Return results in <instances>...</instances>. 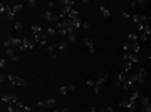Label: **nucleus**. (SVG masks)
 Wrapping results in <instances>:
<instances>
[{
  "instance_id": "473e14b6",
  "label": "nucleus",
  "mask_w": 151,
  "mask_h": 112,
  "mask_svg": "<svg viewBox=\"0 0 151 112\" xmlns=\"http://www.w3.org/2000/svg\"><path fill=\"white\" fill-rule=\"evenodd\" d=\"M121 17H123L124 20H131V15L128 12H124V10H121Z\"/></svg>"
},
{
  "instance_id": "1a4fd4ad",
  "label": "nucleus",
  "mask_w": 151,
  "mask_h": 112,
  "mask_svg": "<svg viewBox=\"0 0 151 112\" xmlns=\"http://www.w3.org/2000/svg\"><path fill=\"white\" fill-rule=\"evenodd\" d=\"M17 100H19V97H15V95H7V94L2 95V104H14Z\"/></svg>"
},
{
  "instance_id": "ea45409f",
  "label": "nucleus",
  "mask_w": 151,
  "mask_h": 112,
  "mask_svg": "<svg viewBox=\"0 0 151 112\" xmlns=\"http://www.w3.org/2000/svg\"><path fill=\"white\" fill-rule=\"evenodd\" d=\"M55 5H57V3H55V2H47V7H49V8H54Z\"/></svg>"
},
{
  "instance_id": "dca6fc26",
  "label": "nucleus",
  "mask_w": 151,
  "mask_h": 112,
  "mask_svg": "<svg viewBox=\"0 0 151 112\" xmlns=\"http://www.w3.org/2000/svg\"><path fill=\"white\" fill-rule=\"evenodd\" d=\"M141 102H143L144 111H146V112H151V100L148 99V97H143V100H141Z\"/></svg>"
},
{
  "instance_id": "f704fd0d",
  "label": "nucleus",
  "mask_w": 151,
  "mask_h": 112,
  "mask_svg": "<svg viewBox=\"0 0 151 112\" xmlns=\"http://www.w3.org/2000/svg\"><path fill=\"white\" fill-rule=\"evenodd\" d=\"M128 60H129V54L123 52V55H121V62H128Z\"/></svg>"
},
{
  "instance_id": "c85d7f7f",
  "label": "nucleus",
  "mask_w": 151,
  "mask_h": 112,
  "mask_svg": "<svg viewBox=\"0 0 151 112\" xmlns=\"http://www.w3.org/2000/svg\"><path fill=\"white\" fill-rule=\"evenodd\" d=\"M0 13H2V15H3V13H7V3H3V2L0 3Z\"/></svg>"
},
{
  "instance_id": "6ab92c4d",
  "label": "nucleus",
  "mask_w": 151,
  "mask_h": 112,
  "mask_svg": "<svg viewBox=\"0 0 151 112\" xmlns=\"http://www.w3.org/2000/svg\"><path fill=\"white\" fill-rule=\"evenodd\" d=\"M45 50H47V54H50L52 57H55V59H57V49H55V45H47V49H45Z\"/></svg>"
},
{
  "instance_id": "79ce46f5",
  "label": "nucleus",
  "mask_w": 151,
  "mask_h": 112,
  "mask_svg": "<svg viewBox=\"0 0 151 112\" xmlns=\"http://www.w3.org/2000/svg\"><path fill=\"white\" fill-rule=\"evenodd\" d=\"M101 112H114V111H113V107H104Z\"/></svg>"
},
{
  "instance_id": "e433bc0d",
  "label": "nucleus",
  "mask_w": 151,
  "mask_h": 112,
  "mask_svg": "<svg viewBox=\"0 0 151 112\" xmlns=\"http://www.w3.org/2000/svg\"><path fill=\"white\" fill-rule=\"evenodd\" d=\"M5 80H7V75H5V74L2 72V74H0V82H2V84H3V82H5Z\"/></svg>"
},
{
  "instance_id": "4c0bfd02",
  "label": "nucleus",
  "mask_w": 151,
  "mask_h": 112,
  "mask_svg": "<svg viewBox=\"0 0 151 112\" xmlns=\"http://www.w3.org/2000/svg\"><path fill=\"white\" fill-rule=\"evenodd\" d=\"M5 65H7V59H0V67L3 69Z\"/></svg>"
},
{
  "instance_id": "49530a36",
  "label": "nucleus",
  "mask_w": 151,
  "mask_h": 112,
  "mask_svg": "<svg viewBox=\"0 0 151 112\" xmlns=\"http://www.w3.org/2000/svg\"><path fill=\"white\" fill-rule=\"evenodd\" d=\"M141 112H146V111H141Z\"/></svg>"
},
{
  "instance_id": "bb28decb",
  "label": "nucleus",
  "mask_w": 151,
  "mask_h": 112,
  "mask_svg": "<svg viewBox=\"0 0 151 112\" xmlns=\"http://www.w3.org/2000/svg\"><path fill=\"white\" fill-rule=\"evenodd\" d=\"M54 45H55V49H57V50H66L67 44H66V42H59V44H54Z\"/></svg>"
},
{
  "instance_id": "9d476101",
  "label": "nucleus",
  "mask_w": 151,
  "mask_h": 112,
  "mask_svg": "<svg viewBox=\"0 0 151 112\" xmlns=\"http://www.w3.org/2000/svg\"><path fill=\"white\" fill-rule=\"evenodd\" d=\"M150 35H151V25H150V24H146V25H144L143 33H141V42H146V40L150 39Z\"/></svg>"
},
{
  "instance_id": "de8ad7c7",
  "label": "nucleus",
  "mask_w": 151,
  "mask_h": 112,
  "mask_svg": "<svg viewBox=\"0 0 151 112\" xmlns=\"http://www.w3.org/2000/svg\"><path fill=\"white\" fill-rule=\"evenodd\" d=\"M150 59H151V55H150Z\"/></svg>"
},
{
  "instance_id": "c9c22d12",
  "label": "nucleus",
  "mask_w": 151,
  "mask_h": 112,
  "mask_svg": "<svg viewBox=\"0 0 151 112\" xmlns=\"http://www.w3.org/2000/svg\"><path fill=\"white\" fill-rule=\"evenodd\" d=\"M86 84H87L89 87H94V86H96V82H94V79H89L87 82H86Z\"/></svg>"
},
{
  "instance_id": "a18cd8bd",
  "label": "nucleus",
  "mask_w": 151,
  "mask_h": 112,
  "mask_svg": "<svg viewBox=\"0 0 151 112\" xmlns=\"http://www.w3.org/2000/svg\"><path fill=\"white\" fill-rule=\"evenodd\" d=\"M61 112H69V109H62V111Z\"/></svg>"
},
{
  "instance_id": "393cba45",
  "label": "nucleus",
  "mask_w": 151,
  "mask_h": 112,
  "mask_svg": "<svg viewBox=\"0 0 151 112\" xmlns=\"http://www.w3.org/2000/svg\"><path fill=\"white\" fill-rule=\"evenodd\" d=\"M144 3H146L144 0H133V2H131L129 5H131V7H143Z\"/></svg>"
},
{
  "instance_id": "4468645a",
  "label": "nucleus",
  "mask_w": 151,
  "mask_h": 112,
  "mask_svg": "<svg viewBox=\"0 0 151 112\" xmlns=\"http://www.w3.org/2000/svg\"><path fill=\"white\" fill-rule=\"evenodd\" d=\"M84 44L87 45V50H89L91 54H94V42H92V39H89V37L84 39Z\"/></svg>"
},
{
  "instance_id": "423d86ee",
  "label": "nucleus",
  "mask_w": 151,
  "mask_h": 112,
  "mask_svg": "<svg viewBox=\"0 0 151 112\" xmlns=\"http://www.w3.org/2000/svg\"><path fill=\"white\" fill-rule=\"evenodd\" d=\"M134 75H136V82L139 84V86H143L144 82H146V69H141V70L136 72Z\"/></svg>"
},
{
  "instance_id": "a878e982",
  "label": "nucleus",
  "mask_w": 151,
  "mask_h": 112,
  "mask_svg": "<svg viewBox=\"0 0 151 112\" xmlns=\"http://www.w3.org/2000/svg\"><path fill=\"white\" fill-rule=\"evenodd\" d=\"M126 42H129V44H133V42H138V35H136V33H129Z\"/></svg>"
},
{
  "instance_id": "a211bd4d",
  "label": "nucleus",
  "mask_w": 151,
  "mask_h": 112,
  "mask_svg": "<svg viewBox=\"0 0 151 112\" xmlns=\"http://www.w3.org/2000/svg\"><path fill=\"white\" fill-rule=\"evenodd\" d=\"M30 30H32V33H34V35H37V33H41V32H42V27H41V24H32V27H30Z\"/></svg>"
},
{
  "instance_id": "2f4dec72",
  "label": "nucleus",
  "mask_w": 151,
  "mask_h": 112,
  "mask_svg": "<svg viewBox=\"0 0 151 112\" xmlns=\"http://www.w3.org/2000/svg\"><path fill=\"white\" fill-rule=\"evenodd\" d=\"M14 29H15V30H19V32H20V30H24V25H22L20 22H15V24H14Z\"/></svg>"
},
{
  "instance_id": "5701e85b",
  "label": "nucleus",
  "mask_w": 151,
  "mask_h": 112,
  "mask_svg": "<svg viewBox=\"0 0 151 112\" xmlns=\"http://www.w3.org/2000/svg\"><path fill=\"white\" fill-rule=\"evenodd\" d=\"M12 8H14L15 15H17V13H20V12H22V8H24V3H22V2H17L15 5H12Z\"/></svg>"
},
{
  "instance_id": "7c9ffc66",
  "label": "nucleus",
  "mask_w": 151,
  "mask_h": 112,
  "mask_svg": "<svg viewBox=\"0 0 151 112\" xmlns=\"http://www.w3.org/2000/svg\"><path fill=\"white\" fill-rule=\"evenodd\" d=\"M27 5L30 7V8H32V10H34L35 7H37V0H29V2H27Z\"/></svg>"
},
{
  "instance_id": "a19ab883",
  "label": "nucleus",
  "mask_w": 151,
  "mask_h": 112,
  "mask_svg": "<svg viewBox=\"0 0 151 112\" xmlns=\"http://www.w3.org/2000/svg\"><path fill=\"white\" fill-rule=\"evenodd\" d=\"M92 90H94V94H99V90H101V87H99V86H94V87H92Z\"/></svg>"
},
{
  "instance_id": "b1692460",
  "label": "nucleus",
  "mask_w": 151,
  "mask_h": 112,
  "mask_svg": "<svg viewBox=\"0 0 151 112\" xmlns=\"http://www.w3.org/2000/svg\"><path fill=\"white\" fill-rule=\"evenodd\" d=\"M45 33H47V37H55V35H59L54 27H49V29H45Z\"/></svg>"
},
{
  "instance_id": "0eeeda50",
  "label": "nucleus",
  "mask_w": 151,
  "mask_h": 112,
  "mask_svg": "<svg viewBox=\"0 0 151 112\" xmlns=\"http://www.w3.org/2000/svg\"><path fill=\"white\" fill-rule=\"evenodd\" d=\"M5 55H7V59H10L12 62H19V57L15 55V50H14V47H8V49H5Z\"/></svg>"
},
{
  "instance_id": "aec40b11",
  "label": "nucleus",
  "mask_w": 151,
  "mask_h": 112,
  "mask_svg": "<svg viewBox=\"0 0 151 112\" xmlns=\"http://www.w3.org/2000/svg\"><path fill=\"white\" fill-rule=\"evenodd\" d=\"M97 8H99V12L103 13V17H106V19H108V17H111V12H109V10H108V8H106L104 5H99Z\"/></svg>"
},
{
  "instance_id": "20e7f679",
  "label": "nucleus",
  "mask_w": 151,
  "mask_h": 112,
  "mask_svg": "<svg viewBox=\"0 0 151 112\" xmlns=\"http://www.w3.org/2000/svg\"><path fill=\"white\" fill-rule=\"evenodd\" d=\"M55 104H57V100L54 99V97H47L45 100H37V106L39 107H47V109H54L55 107Z\"/></svg>"
},
{
  "instance_id": "ddd939ff",
  "label": "nucleus",
  "mask_w": 151,
  "mask_h": 112,
  "mask_svg": "<svg viewBox=\"0 0 151 112\" xmlns=\"http://www.w3.org/2000/svg\"><path fill=\"white\" fill-rule=\"evenodd\" d=\"M74 90V86H62V87H59V94L61 95H67L69 92H72Z\"/></svg>"
},
{
  "instance_id": "7ed1b4c3",
  "label": "nucleus",
  "mask_w": 151,
  "mask_h": 112,
  "mask_svg": "<svg viewBox=\"0 0 151 112\" xmlns=\"http://www.w3.org/2000/svg\"><path fill=\"white\" fill-rule=\"evenodd\" d=\"M47 33H45V30H42L41 33H37V35H34V42H35V45L37 47H44V45H47Z\"/></svg>"
},
{
  "instance_id": "2eb2a0df",
  "label": "nucleus",
  "mask_w": 151,
  "mask_h": 112,
  "mask_svg": "<svg viewBox=\"0 0 151 112\" xmlns=\"http://www.w3.org/2000/svg\"><path fill=\"white\" fill-rule=\"evenodd\" d=\"M106 80H108V75H106V74H101V75H97V79H94V82H96V86H101Z\"/></svg>"
},
{
  "instance_id": "6e6552de",
  "label": "nucleus",
  "mask_w": 151,
  "mask_h": 112,
  "mask_svg": "<svg viewBox=\"0 0 151 112\" xmlns=\"http://www.w3.org/2000/svg\"><path fill=\"white\" fill-rule=\"evenodd\" d=\"M5 40H8V44H10L12 47H17V49L22 45V39H19V37H14V35H8Z\"/></svg>"
},
{
  "instance_id": "72a5a7b5",
  "label": "nucleus",
  "mask_w": 151,
  "mask_h": 112,
  "mask_svg": "<svg viewBox=\"0 0 151 112\" xmlns=\"http://www.w3.org/2000/svg\"><path fill=\"white\" fill-rule=\"evenodd\" d=\"M67 39L71 40V42H74V40L77 39V37H76V32H69V35H67Z\"/></svg>"
},
{
  "instance_id": "f8f14e48",
  "label": "nucleus",
  "mask_w": 151,
  "mask_h": 112,
  "mask_svg": "<svg viewBox=\"0 0 151 112\" xmlns=\"http://www.w3.org/2000/svg\"><path fill=\"white\" fill-rule=\"evenodd\" d=\"M126 80H128V74H126V72H119V77H117L116 86H117V87H123Z\"/></svg>"
},
{
  "instance_id": "9b49d317",
  "label": "nucleus",
  "mask_w": 151,
  "mask_h": 112,
  "mask_svg": "<svg viewBox=\"0 0 151 112\" xmlns=\"http://www.w3.org/2000/svg\"><path fill=\"white\" fill-rule=\"evenodd\" d=\"M134 82H136V75H134V74H133V75H129V77H128V80H126V82H124V89H126V90H129L131 87H133V84H134Z\"/></svg>"
},
{
  "instance_id": "cd10ccee",
  "label": "nucleus",
  "mask_w": 151,
  "mask_h": 112,
  "mask_svg": "<svg viewBox=\"0 0 151 112\" xmlns=\"http://www.w3.org/2000/svg\"><path fill=\"white\" fill-rule=\"evenodd\" d=\"M129 60L133 62V64H136V62H138V54H134V52H129Z\"/></svg>"
},
{
  "instance_id": "412c9836",
  "label": "nucleus",
  "mask_w": 151,
  "mask_h": 112,
  "mask_svg": "<svg viewBox=\"0 0 151 112\" xmlns=\"http://www.w3.org/2000/svg\"><path fill=\"white\" fill-rule=\"evenodd\" d=\"M134 65V64H133V62H131V60H128V62H123V72H129L131 70V67Z\"/></svg>"
},
{
  "instance_id": "58836bf2",
  "label": "nucleus",
  "mask_w": 151,
  "mask_h": 112,
  "mask_svg": "<svg viewBox=\"0 0 151 112\" xmlns=\"http://www.w3.org/2000/svg\"><path fill=\"white\" fill-rule=\"evenodd\" d=\"M20 112H30V107H29V106H24L20 109Z\"/></svg>"
},
{
  "instance_id": "39448f33",
  "label": "nucleus",
  "mask_w": 151,
  "mask_h": 112,
  "mask_svg": "<svg viewBox=\"0 0 151 112\" xmlns=\"http://www.w3.org/2000/svg\"><path fill=\"white\" fill-rule=\"evenodd\" d=\"M34 47H37L35 45V42L29 40L27 37H24V39H22V45L19 47V50H20V52H25V50H32Z\"/></svg>"
},
{
  "instance_id": "c756f323",
  "label": "nucleus",
  "mask_w": 151,
  "mask_h": 112,
  "mask_svg": "<svg viewBox=\"0 0 151 112\" xmlns=\"http://www.w3.org/2000/svg\"><path fill=\"white\" fill-rule=\"evenodd\" d=\"M61 3L64 7H72V5H74V2H72V0H62Z\"/></svg>"
},
{
  "instance_id": "4be33fe9",
  "label": "nucleus",
  "mask_w": 151,
  "mask_h": 112,
  "mask_svg": "<svg viewBox=\"0 0 151 112\" xmlns=\"http://www.w3.org/2000/svg\"><path fill=\"white\" fill-rule=\"evenodd\" d=\"M76 19H79V12L72 8V10L69 12V15H67V20H76Z\"/></svg>"
},
{
  "instance_id": "37998d69",
  "label": "nucleus",
  "mask_w": 151,
  "mask_h": 112,
  "mask_svg": "<svg viewBox=\"0 0 151 112\" xmlns=\"http://www.w3.org/2000/svg\"><path fill=\"white\" fill-rule=\"evenodd\" d=\"M89 24H87V22H82V29H84V30H87V29H89Z\"/></svg>"
},
{
  "instance_id": "f257e3e1",
  "label": "nucleus",
  "mask_w": 151,
  "mask_h": 112,
  "mask_svg": "<svg viewBox=\"0 0 151 112\" xmlns=\"http://www.w3.org/2000/svg\"><path fill=\"white\" fill-rule=\"evenodd\" d=\"M138 97H139V94H138V90H136V92L131 94L129 99L121 100V102H119V107H121V109H128L129 112H136V100H138Z\"/></svg>"
},
{
  "instance_id": "f3484780",
  "label": "nucleus",
  "mask_w": 151,
  "mask_h": 112,
  "mask_svg": "<svg viewBox=\"0 0 151 112\" xmlns=\"http://www.w3.org/2000/svg\"><path fill=\"white\" fill-rule=\"evenodd\" d=\"M129 44V42H128ZM129 50L134 54H139V50H141V45H138V42H133V44H129Z\"/></svg>"
},
{
  "instance_id": "c03bdc74",
  "label": "nucleus",
  "mask_w": 151,
  "mask_h": 112,
  "mask_svg": "<svg viewBox=\"0 0 151 112\" xmlns=\"http://www.w3.org/2000/svg\"><path fill=\"white\" fill-rule=\"evenodd\" d=\"M87 112H96V109H94V107H89V109H87Z\"/></svg>"
},
{
  "instance_id": "f03ea898",
  "label": "nucleus",
  "mask_w": 151,
  "mask_h": 112,
  "mask_svg": "<svg viewBox=\"0 0 151 112\" xmlns=\"http://www.w3.org/2000/svg\"><path fill=\"white\" fill-rule=\"evenodd\" d=\"M7 82H8V86L12 87V89L25 86V79H22V77H17L15 74H7Z\"/></svg>"
}]
</instances>
